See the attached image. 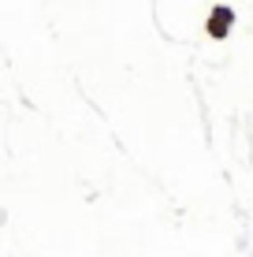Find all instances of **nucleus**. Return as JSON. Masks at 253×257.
Returning <instances> with one entry per match:
<instances>
[{
  "mask_svg": "<svg viewBox=\"0 0 253 257\" xmlns=\"http://www.w3.org/2000/svg\"><path fill=\"white\" fill-rule=\"evenodd\" d=\"M231 26H234V8H231V4L208 8V19H205V34H208V38L223 41V38L231 34Z\"/></svg>",
  "mask_w": 253,
  "mask_h": 257,
  "instance_id": "obj_1",
  "label": "nucleus"
}]
</instances>
